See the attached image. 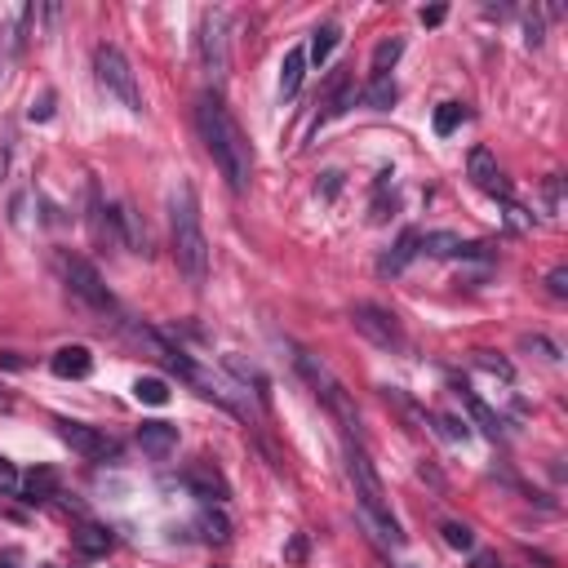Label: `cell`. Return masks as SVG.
<instances>
[{
	"label": "cell",
	"instance_id": "6",
	"mask_svg": "<svg viewBox=\"0 0 568 568\" xmlns=\"http://www.w3.org/2000/svg\"><path fill=\"white\" fill-rule=\"evenodd\" d=\"M58 271H63V280H67V289H72V298H81L94 316H107V320H120V307H115L112 289L103 284V276H98V267L94 262H85V258H72V253H63L58 258Z\"/></svg>",
	"mask_w": 568,
	"mask_h": 568
},
{
	"label": "cell",
	"instance_id": "20",
	"mask_svg": "<svg viewBox=\"0 0 568 568\" xmlns=\"http://www.w3.org/2000/svg\"><path fill=\"white\" fill-rule=\"evenodd\" d=\"M462 235L454 231H427L422 235V253H431V258H462Z\"/></svg>",
	"mask_w": 568,
	"mask_h": 568
},
{
	"label": "cell",
	"instance_id": "25",
	"mask_svg": "<svg viewBox=\"0 0 568 568\" xmlns=\"http://www.w3.org/2000/svg\"><path fill=\"white\" fill-rule=\"evenodd\" d=\"M462 120H466V107H462V103H440V107H436V133L449 138Z\"/></svg>",
	"mask_w": 568,
	"mask_h": 568
},
{
	"label": "cell",
	"instance_id": "8",
	"mask_svg": "<svg viewBox=\"0 0 568 568\" xmlns=\"http://www.w3.org/2000/svg\"><path fill=\"white\" fill-rule=\"evenodd\" d=\"M351 325H355L360 338H369L373 346H382V351H404V329H400V320H395L386 307L355 302V307H351Z\"/></svg>",
	"mask_w": 568,
	"mask_h": 568
},
{
	"label": "cell",
	"instance_id": "19",
	"mask_svg": "<svg viewBox=\"0 0 568 568\" xmlns=\"http://www.w3.org/2000/svg\"><path fill=\"white\" fill-rule=\"evenodd\" d=\"M462 400H466V409H471V418H475V427L484 431V436H493V440H502V418L479 400V395H471L466 386H462Z\"/></svg>",
	"mask_w": 568,
	"mask_h": 568
},
{
	"label": "cell",
	"instance_id": "17",
	"mask_svg": "<svg viewBox=\"0 0 568 568\" xmlns=\"http://www.w3.org/2000/svg\"><path fill=\"white\" fill-rule=\"evenodd\" d=\"M49 497H58V475L49 466H40L22 479V502H49Z\"/></svg>",
	"mask_w": 568,
	"mask_h": 568
},
{
	"label": "cell",
	"instance_id": "2",
	"mask_svg": "<svg viewBox=\"0 0 568 568\" xmlns=\"http://www.w3.org/2000/svg\"><path fill=\"white\" fill-rule=\"evenodd\" d=\"M169 218H174V262L200 289L209 280V240L200 227V205L191 182H178V191L169 196Z\"/></svg>",
	"mask_w": 568,
	"mask_h": 568
},
{
	"label": "cell",
	"instance_id": "35",
	"mask_svg": "<svg viewBox=\"0 0 568 568\" xmlns=\"http://www.w3.org/2000/svg\"><path fill=\"white\" fill-rule=\"evenodd\" d=\"M0 488H18V471L9 457H0Z\"/></svg>",
	"mask_w": 568,
	"mask_h": 568
},
{
	"label": "cell",
	"instance_id": "31",
	"mask_svg": "<svg viewBox=\"0 0 568 568\" xmlns=\"http://www.w3.org/2000/svg\"><path fill=\"white\" fill-rule=\"evenodd\" d=\"M36 18H45V31H40V36H58V22H63V4H36Z\"/></svg>",
	"mask_w": 568,
	"mask_h": 568
},
{
	"label": "cell",
	"instance_id": "44",
	"mask_svg": "<svg viewBox=\"0 0 568 568\" xmlns=\"http://www.w3.org/2000/svg\"><path fill=\"white\" fill-rule=\"evenodd\" d=\"M404 568H409V564H404Z\"/></svg>",
	"mask_w": 568,
	"mask_h": 568
},
{
	"label": "cell",
	"instance_id": "39",
	"mask_svg": "<svg viewBox=\"0 0 568 568\" xmlns=\"http://www.w3.org/2000/svg\"><path fill=\"white\" fill-rule=\"evenodd\" d=\"M4 169H9V142H4V133H0V182H4Z\"/></svg>",
	"mask_w": 568,
	"mask_h": 568
},
{
	"label": "cell",
	"instance_id": "36",
	"mask_svg": "<svg viewBox=\"0 0 568 568\" xmlns=\"http://www.w3.org/2000/svg\"><path fill=\"white\" fill-rule=\"evenodd\" d=\"M524 31H529V45H542V18H538V13H529Z\"/></svg>",
	"mask_w": 568,
	"mask_h": 568
},
{
	"label": "cell",
	"instance_id": "41",
	"mask_svg": "<svg viewBox=\"0 0 568 568\" xmlns=\"http://www.w3.org/2000/svg\"><path fill=\"white\" fill-rule=\"evenodd\" d=\"M479 568H497V560L493 555H479Z\"/></svg>",
	"mask_w": 568,
	"mask_h": 568
},
{
	"label": "cell",
	"instance_id": "21",
	"mask_svg": "<svg viewBox=\"0 0 568 568\" xmlns=\"http://www.w3.org/2000/svg\"><path fill=\"white\" fill-rule=\"evenodd\" d=\"M395 98H400V89H395V81H391V76H373V85L364 89V103H369L373 112L395 107Z\"/></svg>",
	"mask_w": 568,
	"mask_h": 568
},
{
	"label": "cell",
	"instance_id": "15",
	"mask_svg": "<svg viewBox=\"0 0 568 568\" xmlns=\"http://www.w3.org/2000/svg\"><path fill=\"white\" fill-rule=\"evenodd\" d=\"M138 445H142L147 457H169L178 449V427H169V422H142L138 427Z\"/></svg>",
	"mask_w": 568,
	"mask_h": 568
},
{
	"label": "cell",
	"instance_id": "28",
	"mask_svg": "<svg viewBox=\"0 0 568 568\" xmlns=\"http://www.w3.org/2000/svg\"><path fill=\"white\" fill-rule=\"evenodd\" d=\"M351 103H355V85H351L346 76H338V85H334V98H329V107H325V120H329V115H342L346 107H351Z\"/></svg>",
	"mask_w": 568,
	"mask_h": 568
},
{
	"label": "cell",
	"instance_id": "22",
	"mask_svg": "<svg viewBox=\"0 0 568 568\" xmlns=\"http://www.w3.org/2000/svg\"><path fill=\"white\" fill-rule=\"evenodd\" d=\"M334 49H338V27H316V31H311V49H307V58H311L316 67H325Z\"/></svg>",
	"mask_w": 568,
	"mask_h": 568
},
{
	"label": "cell",
	"instance_id": "32",
	"mask_svg": "<svg viewBox=\"0 0 568 568\" xmlns=\"http://www.w3.org/2000/svg\"><path fill=\"white\" fill-rule=\"evenodd\" d=\"M547 289H551V298H560V302H564V298H568V271H564V267H555V271L547 276Z\"/></svg>",
	"mask_w": 568,
	"mask_h": 568
},
{
	"label": "cell",
	"instance_id": "23",
	"mask_svg": "<svg viewBox=\"0 0 568 568\" xmlns=\"http://www.w3.org/2000/svg\"><path fill=\"white\" fill-rule=\"evenodd\" d=\"M133 395H138V404H151V409L169 404V386H165L160 377H138V382H133Z\"/></svg>",
	"mask_w": 568,
	"mask_h": 568
},
{
	"label": "cell",
	"instance_id": "26",
	"mask_svg": "<svg viewBox=\"0 0 568 568\" xmlns=\"http://www.w3.org/2000/svg\"><path fill=\"white\" fill-rule=\"evenodd\" d=\"M200 529H205L209 542H231V520L223 511H205V515H200Z\"/></svg>",
	"mask_w": 568,
	"mask_h": 568
},
{
	"label": "cell",
	"instance_id": "11",
	"mask_svg": "<svg viewBox=\"0 0 568 568\" xmlns=\"http://www.w3.org/2000/svg\"><path fill=\"white\" fill-rule=\"evenodd\" d=\"M182 484L196 493V497H205V502H227L231 497V488H227V479H223V471L214 466V462H191L187 471H182Z\"/></svg>",
	"mask_w": 568,
	"mask_h": 568
},
{
	"label": "cell",
	"instance_id": "16",
	"mask_svg": "<svg viewBox=\"0 0 568 568\" xmlns=\"http://www.w3.org/2000/svg\"><path fill=\"white\" fill-rule=\"evenodd\" d=\"M302 76H307V49H289L280 67V98H293L302 89Z\"/></svg>",
	"mask_w": 568,
	"mask_h": 568
},
{
	"label": "cell",
	"instance_id": "14",
	"mask_svg": "<svg viewBox=\"0 0 568 568\" xmlns=\"http://www.w3.org/2000/svg\"><path fill=\"white\" fill-rule=\"evenodd\" d=\"M418 253H422V231H418V227L400 231L395 249H391V253H386V258L377 262V271H382V276H400V271H404V267H409V262H413Z\"/></svg>",
	"mask_w": 568,
	"mask_h": 568
},
{
	"label": "cell",
	"instance_id": "38",
	"mask_svg": "<svg viewBox=\"0 0 568 568\" xmlns=\"http://www.w3.org/2000/svg\"><path fill=\"white\" fill-rule=\"evenodd\" d=\"M422 22H427V27H440V22H445V4H431V9H422Z\"/></svg>",
	"mask_w": 568,
	"mask_h": 568
},
{
	"label": "cell",
	"instance_id": "40",
	"mask_svg": "<svg viewBox=\"0 0 568 568\" xmlns=\"http://www.w3.org/2000/svg\"><path fill=\"white\" fill-rule=\"evenodd\" d=\"M9 409H13V395H9V391H0V413H9Z\"/></svg>",
	"mask_w": 568,
	"mask_h": 568
},
{
	"label": "cell",
	"instance_id": "5",
	"mask_svg": "<svg viewBox=\"0 0 568 568\" xmlns=\"http://www.w3.org/2000/svg\"><path fill=\"white\" fill-rule=\"evenodd\" d=\"M94 81H98V89H103L107 98H115L129 115L147 112L142 89H138V76H133L129 58H124L115 45H98V49H94Z\"/></svg>",
	"mask_w": 568,
	"mask_h": 568
},
{
	"label": "cell",
	"instance_id": "27",
	"mask_svg": "<svg viewBox=\"0 0 568 568\" xmlns=\"http://www.w3.org/2000/svg\"><path fill=\"white\" fill-rule=\"evenodd\" d=\"M436 431H440L445 440H454V445H466V440H471V427H466L462 418H454V413H440V418H436Z\"/></svg>",
	"mask_w": 568,
	"mask_h": 568
},
{
	"label": "cell",
	"instance_id": "10",
	"mask_svg": "<svg viewBox=\"0 0 568 568\" xmlns=\"http://www.w3.org/2000/svg\"><path fill=\"white\" fill-rule=\"evenodd\" d=\"M466 174H471V182H475L479 191L511 200V182H506V174L497 169V160H493V151H488V147H475V151L466 156Z\"/></svg>",
	"mask_w": 568,
	"mask_h": 568
},
{
	"label": "cell",
	"instance_id": "33",
	"mask_svg": "<svg viewBox=\"0 0 568 568\" xmlns=\"http://www.w3.org/2000/svg\"><path fill=\"white\" fill-rule=\"evenodd\" d=\"M284 560H289V564H302V560H307V538H302V533H293V538H289Z\"/></svg>",
	"mask_w": 568,
	"mask_h": 568
},
{
	"label": "cell",
	"instance_id": "4",
	"mask_svg": "<svg viewBox=\"0 0 568 568\" xmlns=\"http://www.w3.org/2000/svg\"><path fill=\"white\" fill-rule=\"evenodd\" d=\"M293 364H298V373H302V382L316 391V400L334 413L342 422V431H351V436H360V413H355V400L346 395V386H342L338 377H334V369L320 360V355H311V351H293Z\"/></svg>",
	"mask_w": 568,
	"mask_h": 568
},
{
	"label": "cell",
	"instance_id": "9",
	"mask_svg": "<svg viewBox=\"0 0 568 568\" xmlns=\"http://www.w3.org/2000/svg\"><path fill=\"white\" fill-rule=\"evenodd\" d=\"M58 427V436H63V445H72L81 457H112L115 454V440L112 436H103L98 427H89V422H76V418H58L54 422Z\"/></svg>",
	"mask_w": 568,
	"mask_h": 568
},
{
	"label": "cell",
	"instance_id": "43",
	"mask_svg": "<svg viewBox=\"0 0 568 568\" xmlns=\"http://www.w3.org/2000/svg\"><path fill=\"white\" fill-rule=\"evenodd\" d=\"M40 568H58V564H40Z\"/></svg>",
	"mask_w": 568,
	"mask_h": 568
},
{
	"label": "cell",
	"instance_id": "18",
	"mask_svg": "<svg viewBox=\"0 0 568 568\" xmlns=\"http://www.w3.org/2000/svg\"><path fill=\"white\" fill-rule=\"evenodd\" d=\"M72 542H76L85 555H107V551H112V529H103V524H81V529L72 533Z\"/></svg>",
	"mask_w": 568,
	"mask_h": 568
},
{
	"label": "cell",
	"instance_id": "1",
	"mask_svg": "<svg viewBox=\"0 0 568 568\" xmlns=\"http://www.w3.org/2000/svg\"><path fill=\"white\" fill-rule=\"evenodd\" d=\"M196 129H200V142L214 156L218 174L227 178V187L231 191H244L249 178H253V147H249L244 129L235 124V115L227 112V103L214 89H205L196 98Z\"/></svg>",
	"mask_w": 568,
	"mask_h": 568
},
{
	"label": "cell",
	"instance_id": "42",
	"mask_svg": "<svg viewBox=\"0 0 568 568\" xmlns=\"http://www.w3.org/2000/svg\"><path fill=\"white\" fill-rule=\"evenodd\" d=\"M0 568H18V560L13 555H0Z\"/></svg>",
	"mask_w": 568,
	"mask_h": 568
},
{
	"label": "cell",
	"instance_id": "37",
	"mask_svg": "<svg viewBox=\"0 0 568 568\" xmlns=\"http://www.w3.org/2000/svg\"><path fill=\"white\" fill-rule=\"evenodd\" d=\"M524 346H538V351H542L547 360H560V346H551L547 338H524Z\"/></svg>",
	"mask_w": 568,
	"mask_h": 568
},
{
	"label": "cell",
	"instance_id": "3",
	"mask_svg": "<svg viewBox=\"0 0 568 568\" xmlns=\"http://www.w3.org/2000/svg\"><path fill=\"white\" fill-rule=\"evenodd\" d=\"M346 475H351V488H355V502H360L364 520L377 529V538H382V542L400 547V542H404V533H400V524H395V515H391V502H386L382 475H377V466L369 462V454H364L355 440L346 445Z\"/></svg>",
	"mask_w": 568,
	"mask_h": 568
},
{
	"label": "cell",
	"instance_id": "34",
	"mask_svg": "<svg viewBox=\"0 0 568 568\" xmlns=\"http://www.w3.org/2000/svg\"><path fill=\"white\" fill-rule=\"evenodd\" d=\"M49 115H54V94L45 89V94H40V103H31V107H27V120H49Z\"/></svg>",
	"mask_w": 568,
	"mask_h": 568
},
{
	"label": "cell",
	"instance_id": "7",
	"mask_svg": "<svg viewBox=\"0 0 568 568\" xmlns=\"http://www.w3.org/2000/svg\"><path fill=\"white\" fill-rule=\"evenodd\" d=\"M196 49H200V63L205 72L223 85L231 72V45H227V9H205L200 22H196Z\"/></svg>",
	"mask_w": 568,
	"mask_h": 568
},
{
	"label": "cell",
	"instance_id": "13",
	"mask_svg": "<svg viewBox=\"0 0 568 568\" xmlns=\"http://www.w3.org/2000/svg\"><path fill=\"white\" fill-rule=\"evenodd\" d=\"M112 227H115V244H120V249L142 253V258L151 253V249H147V244H151V240H147V227H142V218H138L129 205H112Z\"/></svg>",
	"mask_w": 568,
	"mask_h": 568
},
{
	"label": "cell",
	"instance_id": "12",
	"mask_svg": "<svg viewBox=\"0 0 568 568\" xmlns=\"http://www.w3.org/2000/svg\"><path fill=\"white\" fill-rule=\"evenodd\" d=\"M49 369H54V377H63V382H81V377H89L94 373V351L89 346H58L54 355H49Z\"/></svg>",
	"mask_w": 568,
	"mask_h": 568
},
{
	"label": "cell",
	"instance_id": "30",
	"mask_svg": "<svg viewBox=\"0 0 568 568\" xmlns=\"http://www.w3.org/2000/svg\"><path fill=\"white\" fill-rule=\"evenodd\" d=\"M475 364H479V369H488V373H497L502 382H511V377H515V369H511L506 360H493L488 351H475Z\"/></svg>",
	"mask_w": 568,
	"mask_h": 568
},
{
	"label": "cell",
	"instance_id": "24",
	"mask_svg": "<svg viewBox=\"0 0 568 568\" xmlns=\"http://www.w3.org/2000/svg\"><path fill=\"white\" fill-rule=\"evenodd\" d=\"M404 54V40H382L377 49H373V76H391V67H395V58Z\"/></svg>",
	"mask_w": 568,
	"mask_h": 568
},
{
	"label": "cell",
	"instance_id": "29",
	"mask_svg": "<svg viewBox=\"0 0 568 568\" xmlns=\"http://www.w3.org/2000/svg\"><path fill=\"white\" fill-rule=\"evenodd\" d=\"M440 533H445V542H449L454 551H471V547H475V533H471L466 524H457V520H449Z\"/></svg>",
	"mask_w": 568,
	"mask_h": 568
}]
</instances>
